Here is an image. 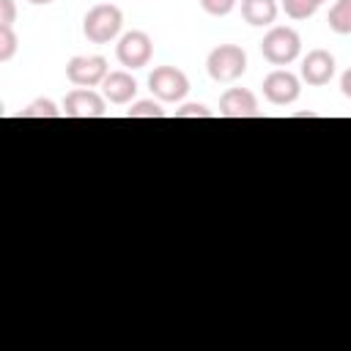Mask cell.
Returning <instances> with one entry per match:
<instances>
[{
  "mask_svg": "<svg viewBox=\"0 0 351 351\" xmlns=\"http://www.w3.org/2000/svg\"><path fill=\"white\" fill-rule=\"evenodd\" d=\"M299 93H302V80L288 69H274L263 77V96L269 104H277V107L293 104Z\"/></svg>",
  "mask_w": 351,
  "mask_h": 351,
  "instance_id": "obj_7",
  "label": "cell"
},
{
  "mask_svg": "<svg viewBox=\"0 0 351 351\" xmlns=\"http://www.w3.org/2000/svg\"><path fill=\"white\" fill-rule=\"evenodd\" d=\"M302 80L313 88H321L326 85L332 77H335V55L329 49H310L302 60V69H299Z\"/></svg>",
  "mask_w": 351,
  "mask_h": 351,
  "instance_id": "obj_9",
  "label": "cell"
},
{
  "mask_svg": "<svg viewBox=\"0 0 351 351\" xmlns=\"http://www.w3.org/2000/svg\"><path fill=\"white\" fill-rule=\"evenodd\" d=\"M27 3H30V5H49L52 0H27Z\"/></svg>",
  "mask_w": 351,
  "mask_h": 351,
  "instance_id": "obj_22",
  "label": "cell"
},
{
  "mask_svg": "<svg viewBox=\"0 0 351 351\" xmlns=\"http://www.w3.org/2000/svg\"><path fill=\"white\" fill-rule=\"evenodd\" d=\"M123 27V11L115 3H96L88 8L82 19V33L90 44H110L112 38L121 36Z\"/></svg>",
  "mask_w": 351,
  "mask_h": 351,
  "instance_id": "obj_1",
  "label": "cell"
},
{
  "mask_svg": "<svg viewBox=\"0 0 351 351\" xmlns=\"http://www.w3.org/2000/svg\"><path fill=\"white\" fill-rule=\"evenodd\" d=\"M101 96L110 104H129L137 96V80L129 71H110L101 82Z\"/></svg>",
  "mask_w": 351,
  "mask_h": 351,
  "instance_id": "obj_11",
  "label": "cell"
},
{
  "mask_svg": "<svg viewBox=\"0 0 351 351\" xmlns=\"http://www.w3.org/2000/svg\"><path fill=\"white\" fill-rule=\"evenodd\" d=\"M66 118H101L107 115V99L93 88H74L63 99Z\"/></svg>",
  "mask_w": 351,
  "mask_h": 351,
  "instance_id": "obj_8",
  "label": "cell"
},
{
  "mask_svg": "<svg viewBox=\"0 0 351 351\" xmlns=\"http://www.w3.org/2000/svg\"><path fill=\"white\" fill-rule=\"evenodd\" d=\"M214 112L206 107V104H197V101H189L184 107L176 110V118H211Z\"/></svg>",
  "mask_w": 351,
  "mask_h": 351,
  "instance_id": "obj_19",
  "label": "cell"
},
{
  "mask_svg": "<svg viewBox=\"0 0 351 351\" xmlns=\"http://www.w3.org/2000/svg\"><path fill=\"white\" fill-rule=\"evenodd\" d=\"M63 110H58V104L52 99H33L22 112L19 118H60Z\"/></svg>",
  "mask_w": 351,
  "mask_h": 351,
  "instance_id": "obj_14",
  "label": "cell"
},
{
  "mask_svg": "<svg viewBox=\"0 0 351 351\" xmlns=\"http://www.w3.org/2000/svg\"><path fill=\"white\" fill-rule=\"evenodd\" d=\"M299 52H302V36L288 25H274L261 41V55L271 66H288L299 58Z\"/></svg>",
  "mask_w": 351,
  "mask_h": 351,
  "instance_id": "obj_3",
  "label": "cell"
},
{
  "mask_svg": "<svg viewBox=\"0 0 351 351\" xmlns=\"http://www.w3.org/2000/svg\"><path fill=\"white\" fill-rule=\"evenodd\" d=\"M315 3H318V5H324V3H326V0H315Z\"/></svg>",
  "mask_w": 351,
  "mask_h": 351,
  "instance_id": "obj_23",
  "label": "cell"
},
{
  "mask_svg": "<svg viewBox=\"0 0 351 351\" xmlns=\"http://www.w3.org/2000/svg\"><path fill=\"white\" fill-rule=\"evenodd\" d=\"M148 88L159 101L176 104L189 93V77L176 66H156L148 74Z\"/></svg>",
  "mask_w": 351,
  "mask_h": 351,
  "instance_id": "obj_4",
  "label": "cell"
},
{
  "mask_svg": "<svg viewBox=\"0 0 351 351\" xmlns=\"http://www.w3.org/2000/svg\"><path fill=\"white\" fill-rule=\"evenodd\" d=\"M200 8L211 16H228L233 8H236V0H197Z\"/></svg>",
  "mask_w": 351,
  "mask_h": 351,
  "instance_id": "obj_18",
  "label": "cell"
},
{
  "mask_svg": "<svg viewBox=\"0 0 351 351\" xmlns=\"http://www.w3.org/2000/svg\"><path fill=\"white\" fill-rule=\"evenodd\" d=\"M340 90H343V96H348L351 99V66L343 71V77H340Z\"/></svg>",
  "mask_w": 351,
  "mask_h": 351,
  "instance_id": "obj_21",
  "label": "cell"
},
{
  "mask_svg": "<svg viewBox=\"0 0 351 351\" xmlns=\"http://www.w3.org/2000/svg\"><path fill=\"white\" fill-rule=\"evenodd\" d=\"M14 19H16L14 0H0V25H14Z\"/></svg>",
  "mask_w": 351,
  "mask_h": 351,
  "instance_id": "obj_20",
  "label": "cell"
},
{
  "mask_svg": "<svg viewBox=\"0 0 351 351\" xmlns=\"http://www.w3.org/2000/svg\"><path fill=\"white\" fill-rule=\"evenodd\" d=\"M206 71L214 82L230 85L247 71V52L239 44H219L206 58Z\"/></svg>",
  "mask_w": 351,
  "mask_h": 351,
  "instance_id": "obj_2",
  "label": "cell"
},
{
  "mask_svg": "<svg viewBox=\"0 0 351 351\" xmlns=\"http://www.w3.org/2000/svg\"><path fill=\"white\" fill-rule=\"evenodd\" d=\"M280 8H282L291 19H307V16H313L321 5H318L315 0H280Z\"/></svg>",
  "mask_w": 351,
  "mask_h": 351,
  "instance_id": "obj_15",
  "label": "cell"
},
{
  "mask_svg": "<svg viewBox=\"0 0 351 351\" xmlns=\"http://www.w3.org/2000/svg\"><path fill=\"white\" fill-rule=\"evenodd\" d=\"M258 110V96L247 88H228L219 96V115L222 118H255Z\"/></svg>",
  "mask_w": 351,
  "mask_h": 351,
  "instance_id": "obj_10",
  "label": "cell"
},
{
  "mask_svg": "<svg viewBox=\"0 0 351 351\" xmlns=\"http://www.w3.org/2000/svg\"><path fill=\"white\" fill-rule=\"evenodd\" d=\"M151 55H154V41L145 30H129L118 38L115 44V58L121 66L126 69H143L151 63Z\"/></svg>",
  "mask_w": 351,
  "mask_h": 351,
  "instance_id": "obj_5",
  "label": "cell"
},
{
  "mask_svg": "<svg viewBox=\"0 0 351 351\" xmlns=\"http://www.w3.org/2000/svg\"><path fill=\"white\" fill-rule=\"evenodd\" d=\"M277 0H241V19L252 27H269L277 19Z\"/></svg>",
  "mask_w": 351,
  "mask_h": 351,
  "instance_id": "obj_12",
  "label": "cell"
},
{
  "mask_svg": "<svg viewBox=\"0 0 351 351\" xmlns=\"http://www.w3.org/2000/svg\"><path fill=\"white\" fill-rule=\"evenodd\" d=\"M126 115H129V118H162L165 110H162V104L154 101V99H140V101L132 104V110H129Z\"/></svg>",
  "mask_w": 351,
  "mask_h": 351,
  "instance_id": "obj_17",
  "label": "cell"
},
{
  "mask_svg": "<svg viewBox=\"0 0 351 351\" xmlns=\"http://www.w3.org/2000/svg\"><path fill=\"white\" fill-rule=\"evenodd\" d=\"M329 27L340 36H348L351 33V0H335V5L329 8V16H326Z\"/></svg>",
  "mask_w": 351,
  "mask_h": 351,
  "instance_id": "obj_13",
  "label": "cell"
},
{
  "mask_svg": "<svg viewBox=\"0 0 351 351\" xmlns=\"http://www.w3.org/2000/svg\"><path fill=\"white\" fill-rule=\"evenodd\" d=\"M107 74H110V66H107V58L101 55H74L66 63V77L77 88H96L104 82Z\"/></svg>",
  "mask_w": 351,
  "mask_h": 351,
  "instance_id": "obj_6",
  "label": "cell"
},
{
  "mask_svg": "<svg viewBox=\"0 0 351 351\" xmlns=\"http://www.w3.org/2000/svg\"><path fill=\"white\" fill-rule=\"evenodd\" d=\"M19 49V38L11 25H0V63H8Z\"/></svg>",
  "mask_w": 351,
  "mask_h": 351,
  "instance_id": "obj_16",
  "label": "cell"
}]
</instances>
